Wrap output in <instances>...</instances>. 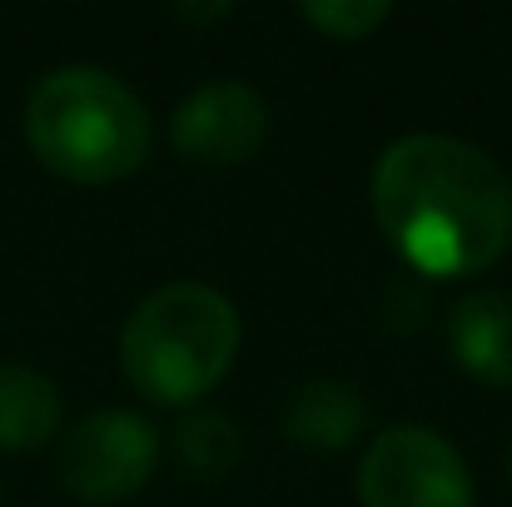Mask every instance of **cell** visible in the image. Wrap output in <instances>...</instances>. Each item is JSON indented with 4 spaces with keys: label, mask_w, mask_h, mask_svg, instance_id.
<instances>
[{
    "label": "cell",
    "mask_w": 512,
    "mask_h": 507,
    "mask_svg": "<svg viewBox=\"0 0 512 507\" xmlns=\"http://www.w3.org/2000/svg\"><path fill=\"white\" fill-rule=\"evenodd\" d=\"M274 130L269 100L249 80H209L194 95L179 100L170 120L174 155L204 169H234L249 165Z\"/></svg>",
    "instance_id": "obj_6"
},
{
    "label": "cell",
    "mask_w": 512,
    "mask_h": 507,
    "mask_svg": "<svg viewBox=\"0 0 512 507\" xmlns=\"http://www.w3.org/2000/svg\"><path fill=\"white\" fill-rule=\"evenodd\" d=\"M284 433L294 448L309 453H343L368 433V403L353 383L339 378H314L304 383L289 408H284Z\"/></svg>",
    "instance_id": "obj_8"
},
{
    "label": "cell",
    "mask_w": 512,
    "mask_h": 507,
    "mask_svg": "<svg viewBox=\"0 0 512 507\" xmlns=\"http://www.w3.org/2000/svg\"><path fill=\"white\" fill-rule=\"evenodd\" d=\"M373 219L423 279H478L512 249V179L453 135H403L373 165Z\"/></svg>",
    "instance_id": "obj_1"
},
{
    "label": "cell",
    "mask_w": 512,
    "mask_h": 507,
    "mask_svg": "<svg viewBox=\"0 0 512 507\" xmlns=\"http://www.w3.org/2000/svg\"><path fill=\"white\" fill-rule=\"evenodd\" d=\"M65 428V398L50 373L0 363V453H35Z\"/></svg>",
    "instance_id": "obj_9"
},
{
    "label": "cell",
    "mask_w": 512,
    "mask_h": 507,
    "mask_svg": "<svg viewBox=\"0 0 512 507\" xmlns=\"http://www.w3.org/2000/svg\"><path fill=\"white\" fill-rule=\"evenodd\" d=\"M239 458H244V433H239L234 418L209 413V408L179 418V428H174V463L189 478L219 483V478H229L239 468Z\"/></svg>",
    "instance_id": "obj_10"
},
{
    "label": "cell",
    "mask_w": 512,
    "mask_h": 507,
    "mask_svg": "<svg viewBox=\"0 0 512 507\" xmlns=\"http://www.w3.org/2000/svg\"><path fill=\"white\" fill-rule=\"evenodd\" d=\"M508 483H512V448H508Z\"/></svg>",
    "instance_id": "obj_12"
},
{
    "label": "cell",
    "mask_w": 512,
    "mask_h": 507,
    "mask_svg": "<svg viewBox=\"0 0 512 507\" xmlns=\"http://www.w3.org/2000/svg\"><path fill=\"white\" fill-rule=\"evenodd\" d=\"M25 145L70 184H115L145 169L155 130L140 95L100 65H60L25 100Z\"/></svg>",
    "instance_id": "obj_2"
},
{
    "label": "cell",
    "mask_w": 512,
    "mask_h": 507,
    "mask_svg": "<svg viewBox=\"0 0 512 507\" xmlns=\"http://www.w3.org/2000/svg\"><path fill=\"white\" fill-rule=\"evenodd\" d=\"M55 468H60L65 493L85 503H125L155 478L160 433L145 413L105 408V413L80 418L70 433H60Z\"/></svg>",
    "instance_id": "obj_5"
},
{
    "label": "cell",
    "mask_w": 512,
    "mask_h": 507,
    "mask_svg": "<svg viewBox=\"0 0 512 507\" xmlns=\"http://www.w3.org/2000/svg\"><path fill=\"white\" fill-rule=\"evenodd\" d=\"M448 353L453 363L488 383L512 388V294L508 289H473L448 314Z\"/></svg>",
    "instance_id": "obj_7"
},
{
    "label": "cell",
    "mask_w": 512,
    "mask_h": 507,
    "mask_svg": "<svg viewBox=\"0 0 512 507\" xmlns=\"http://www.w3.org/2000/svg\"><path fill=\"white\" fill-rule=\"evenodd\" d=\"M239 353V309L199 279L145 294L120 329V368L130 388L160 408H189L219 388Z\"/></svg>",
    "instance_id": "obj_3"
},
{
    "label": "cell",
    "mask_w": 512,
    "mask_h": 507,
    "mask_svg": "<svg viewBox=\"0 0 512 507\" xmlns=\"http://www.w3.org/2000/svg\"><path fill=\"white\" fill-rule=\"evenodd\" d=\"M393 5L383 0H314V5H299V20L329 40H368L378 25H388Z\"/></svg>",
    "instance_id": "obj_11"
},
{
    "label": "cell",
    "mask_w": 512,
    "mask_h": 507,
    "mask_svg": "<svg viewBox=\"0 0 512 507\" xmlns=\"http://www.w3.org/2000/svg\"><path fill=\"white\" fill-rule=\"evenodd\" d=\"M363 507H478L463 453L423 423H398L378 433L358 463Z\"/></svg>",
    "instance_id": "obj_4"
}]
</instances>
